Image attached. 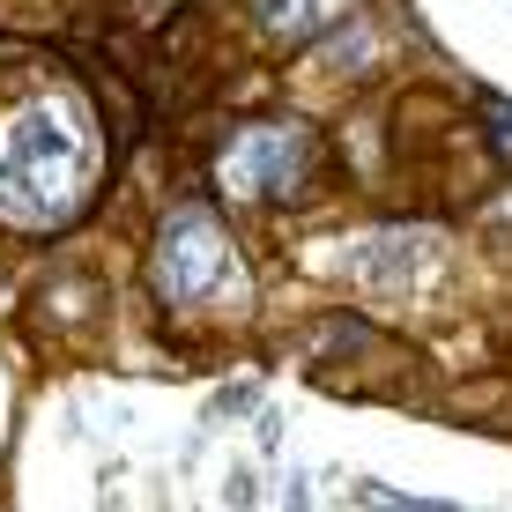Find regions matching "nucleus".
Wrapping results in <instances>:
<instances>
[{"label":"nucleus","mask_w":512,"mask_h":512,"mask_svg":"<svg viewBox=\"0 0 512 512\" xmlns=\"http://www.w3.org/2000/svg\"><path fill=\"white\" fill-rule=\"evenodd\" d=\"M90 127H82L75 104H30L23 119L0 141V216L8 223H67L82 201H90Z\"/></svg>","instance_id":"nucleus-1"},{"label":"nucleus","mask_w":512,"mask_h":512,"mask_svg":"<svg viewBox=\"0 0 512 512\" xmlns=\"http://www.w3.org/2000/svg\"><path fill=\"white\" fill-rule=\"evenodd\" d=\"M149 290L164 305H245L253 275L238 260V238L223 231V216L208 201H186L156 223L149 245Z\"/></svg>","instance_id":"nucleus-2"},{"label":"nucleus","mask_w":512,"mask_h":512,"mask_svg":"<svg viewBox=\"0 0 512 512\" xmlns=\"http://www.w3.org/2000/svg\"><path fill=\"white\" fill-rule=\"evenodd\" d=\"M320 171V134L305 119H245L216 149V186L231 201H297Z\"/></svg>","instance_id":"nucleus-3"},{"label":"nucleus","mask_w":512,"mask_h":512,"mask_svg":"<svg viewBox=\"0 0 512 512\" xmlns=\"http://www.w3.org/2000/svg\"><path fill=\"white\" fill-rule=\"evenodd\" d=\"M342 268L372 297H423V282L438 268V245H431V231H372Z\"/></svg>","instance_id":"nucleus-4"},{"label":"nucleus","mask_w":512,"mask_h":512,"mask_svg":"<svg viewBox=\"0 0 512 512\" xmlns=\"http://www.w3.org/2000/svg\"><path fill=\"white\" fill-rule=\"evenodd\" d=\"M253 15L275 45H305L320 23H342V0H253Z\"/></svg>","instance_id":"nucleus-5"},{"label":"nucleus","mask_w":512,"mask_h":512,"mask_svg":"<svg viewBox=\"0 0 512 512\" xmlns=\"http://www.w3.org/2000/svg\"><path fill=\"white\" fill-rule=\"evenodd\" d=\"M357 505L364 512H461V505H423V498H401L386 483H357Z\"/></svg>","instance_id":"nucleus-6"},{"label":"nucleus","mask_w":512,"mask_h":512,"mask_svg":"<svg viewBox=\"0 0 512 512\" xmlns=\"http://www.w3.org/2000/svg\"><path fill=\"white\" fill-rule=\"evenodd\" d=\"M372 45H379V38H372V30H364V23H349V30H342V38H334V45H327V60H342V67H349V75H357V67H372Z\"/></svg>","instance_id":"nucleus-7"},{"label":"nucleus","mask_w":512,"mask_h":512,"mask_svg":"<svg viewBox=\"0 0 512 512\" xmlns=\"http://www.w3.org/2000/svg\"><path fill=\"white\" fill-rule=\"evenodd\" d=\"M483 127H490V141H498V156L512 164V104L505 97H483Z\"/></svg>","instance_id":"nucleus-8"}]
</instances>
